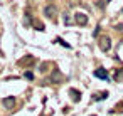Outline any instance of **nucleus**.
Masks as SVG:
<instances>
[{
  "instance_id": "1",
  "label": "nucleus",
  "mask_w": 123,
  "mask_h": 116,
  "mask_svg": "<svg viewBox=\"0 0 123 116\" xmlns=\"http://www.w3.org/2000/svg\"><path fill=\"white\" fill-rule=\"evenodd\" d=\"M99 49H101L103 52H108V51L111 49V41H110V37L103 35V37L99 39Z\"/></svg>"
},
{
  "instance_id": "2",
  "label": "nucleus",
  "mask_w": 123,
  "mask_h": 116,
  "mask_svg": "<svg viewBox=\"0 0 123 116\" xmlns=\"http://www.w3.org/2000/svg\"><path fill=\"white\" fill-rule=\"evenodd\" d=\"M56 14H57V10H56V7L52 5V4H49V5H46V9H44V15L46 17H49V19H56Z\"/></svg>"
},
{
  "instance_id": "3",
  "label": "nucleus",
  "mask_w": 123,
  "mask_h": 116,
  "mask_svg": "<svg viewBox=\"0 0 123 116\" xmlns=\"http://www.w3.org/2000/svg\"><path fill=\"white\" fill-rule=\"evenodd\" d=\"M74 20H76L78 25H86V24H88V17H86L84 14H81V12L74 14Z\"/></svg>"
},
{
  "instance_id": "4",
  "label": "nucleus",
  "mask_w": 123,
  "mask_h": 116,
  "mask_svg": "<svg viewBox=\"0 0 123 116\" xmlns=\"http://www.w3.org/2000/svg\"><path fill=\"white\" fill-rule=\"evenodd\" d=\"M2 104H4L7 109H12V108L15 106V99H14V98H4V99H2Z\"/></svg>"
},
{
  "instance_id": "5",
  "label": "nucleus",
  "mask_w": 123,
  "mask_h": 116,
  "mask_svg": "<svg viewBox=\"0 0 123 116\" xmlns=\"http://www.w3.org/2000/svg\"><path fill=\"white\" fill-rule=\"evenodd\" d=\"M94 76H96V77H101V79H108V72H106L105 69H101V67L94 71Z\"/></svg>"
},
{
  "instance_id": "6",
  "label": "nucleus",
  "mask_w": 123,
  "mask_h": 116,
  "mask_svg": "<svg viewBox=\"0 0 123 116\" xmlns=\"http://www.w3.org/2000/svg\"><path fill=\"white\" fill-rule=\"evenodd\" d=\"M61 79H62L61 72H59L57 69H54V72H52V76H51V81H52V82H59Z\"/></svg>"
},
{
  "instance_id": "7",
  "label": "nucleus",
  "mask_w": 123,
  "mask_h": 116,
  "mask_svg": "<svg viewBox=\"0 0 123 116\" xmlns=\"http://www.w3.org/2000/svg\"><path fill=\"white\" fill-rule=\"evenodd\" d=\"M31 62H34V57H31V56H29V57H24V59L19 61L20 66H24V64H31Z\"/></svg>"
},
{
  "instance_id": "8",
  "label": "nucleus",
  "mask_w": 123,
  "mask_h": 116,
  "mask_svg": "<svg viewBox=\"0 0 123 116\" xmlns=\"http://www.w3.org/2000/svg\"><path fill=\"white\" fill-rule=\"evenodd\" d=\"M69 93H71V96H74V101H76V103L81 99V94H79V91H76V89H71Z\"/></svg>"
},
{
  "instance_id": "9",
  "label": "nucleus",
  "mask_w": 123,
  "mask_h": 116,
  "mask_svg": "<svg viewBox=\"0 0 123 116\" xmlns=\"http://www.w3.org/2000/svg\"><path fill=\"white\" fill-rule=\"evenodd\" d=\"M56 42H59V44H61L62 47H66V49H69V47H71V46H69V44H68L64 39H61V37H57V39H56Z\"/></svg>"
},
{
  "instance_id": "10",
  "label": "nucleus",
  "mask_w": 123,
  "mask_h": 116,
  "mask_svg": "<svg viewBox=\"0 0 123 116\" xmlns=\"http://www.w3.org/2000/svg\"><path fill=\"white\" fill-rule=\"evenodd\" d=\"M115 79H116V81L123 79V69H118V71H116V74H115Z\"/></svg>"
},
{
  "instance_id": "11",
  "label": "nucleus",
  "mask_w": 123,
  "mask_h": 116,
  "mask_svg": "<svg viewBox=\"0 0 123 116\" xmlns=\"http://www.w3.org/2000/svg\"><path fill=\"white\" fill-rule=\"evenodd\" d=\"M34 25H36V29H37V30H44V25H42V22H34Z\"/></svg>"
},
{
  "instance_id": "12",
  "label": "nucleus",
  "mask_w": 123,
  "mask_h": 116,
  "mask_svg": "<svg viewBox=\"0 0 123 116\" xmlns=\"http://www.w3.org/2000/svg\"><path fill=\"white\" fill-rule=\"evenodd\" d=\"M25 77H27L29 81H32V79H34V74H32L31 71H27V72H25Z\"/></svg>"
},
{
  "instance_id": "13",
  "label": "nucleus",
  "mask_w": 123,
  "mask_h": 116,
  "mask_svg": "<svg viewBox=\"0 0 123 116\" xmlns=\"http://www.w3.org/2000/svg\"><path fill=\"white\" fill-rule=\"evenodd\" d=\"M47 71V64H41V72H46Z\"/></svg>"
},
{
  "instance_id": "14",
  "label": "nucleus",
  "mask_w": 123,
  "mask_h": 116,
  "mask_svg": "<svg viewBox=\"0 0 123 116\" xmlns=\"http://www.w3.org/2000/svg\"><path fill=\"white\" fill-rule=\"evenodd\" d=\"M62 20H64V24H69V17H68V14H64V17H62Z\"/></svg>"
}]
</instances>
